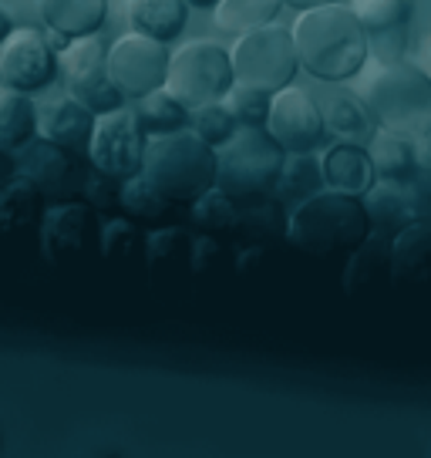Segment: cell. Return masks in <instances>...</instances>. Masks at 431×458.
Here are the masks:
<instances>
[{
	"label": "cell",
	"instance_id": "4dcf8cb0",
	"mask_svg": "<svg viewBox=\"0 0 431 458\" xmlns=\"http://www.w3.org/2000/svg\"><path fill=\"white\" fill-rule=\"evenodd\" d=\"M189 223L199 233H209V236H230V233H236V223H240V202L216 186L189 206Z\"/></svg>",
	"mask_w": 431,
	"mask_h": 458
},
{
	"label": "cell",
	"instance_id": "2e32d148",
	"mask_svg": "<svg viewBox=\"0 0 431 458\" xmlns=\"http://www.w3.org/2000/svg\"><path fill=\"white\" fill-rule=\"evenodd\" d=\"M391 284L401 290H431V216L391 236Z\"/></svg>",
	"mask_w": 431,
	"mask_h": 458
},
{
	"label": "cell",
	"instance_id": "3957f363",
	"mask_svg": "<svg viewBox=\"0 0 431 458\" xmlns=\"http://www.w3.org/2000/svg\"><path fill=\"white\" fill-rule=\"evenodd\" d=\"M142 175L165 199H173L175 206L189 209L199 196L216 189L219 158H216L213 145L202 142L192 129L148 135Z\"/></svg>",
	"mask_w": 431,
	"mask_h": 458
},
{
	"label": "cell",
	"instance_id": "f1b7e54d",
	"mask_svg": "<svg viewBox=\"0 0 431 458\" xmlns=\"http://www.w3.org/2000/svg\"><path fill=\"white\" fill-rule=\"evenodd\" d=\"M145 243H148V229L131 216L118 213L101 223V257L112 263H135V259L145 263Z\"/></svg>",
	"mask_w": 431,
	"mask_h": 458
},
{
	"label": "cell",
	"instance_id": "8992f818",
	"mask_svg": "<svg viewBox=\"0 0 431 458\" xmlns=\"http://www.w3.org/2000/svg\"><path fill=\"white\" fill-rule=\"evenodd\" d=\"M232 72L236 81L249 88H263V91H283L297 81L300 72V57H297V41L290 28H257L249 34H240L232 44Z\"/></svg>",
	"mask_w": 431,
	"mask_h": 458
},
{
	"label": "cell",
	"instance_id": "8fae6325",
	"mask_svg": "<svg viewBox=\"0 0 431 458\" xmlns=\"http://www.w3.org/2000/svg\"><path fill=\"white\" fill-rule=\"evenodd\" d=\"M169 61H173V51L165 44L156 38H145V34H135V30L122 34L108 47V74H112L118 91L131 101L165 88Z\"/></svg>",
	"mask_w": 431,
	"mask_h": 458
},
{
	"label": "cell",
	"instance_id": "b9f144b4",
	"mask_svg": "<svg viewBox=\"0 0 431 458\" xmlns=\"http://www.w3.org/2000/svg\"><path fill=\"white\" fill-rule=\"evenodd\" d=\"M418 158H421V165H425V169H431V131L418 142Z\"/></svg>",
	"mask_w": 431,
	"mask_h": 458
},
{
	"label": "cell",
	"instance_id": "6da1fadb",
	"mask_svg": "<svg viewBox=\"0 0 431 458\" xmlns=\"http://www.w3.org/2000/svg\"><path fill=\"white\" fill-rule=\"evenodd\" d=\"M293 41L300 68L317 81L344 85L358 78L371 57L368 28L347 4H327L314 11H300L293 24Z\"/></svg>",
	"mask_w": 431,
	"mask_h": 458
},
{
	"label": "cell",
	"instance_id": "7a4b0ae2",
	"mask_svg": "<svg viewBox=\"0 0 431 458\" xmlns=\"http://www.w3.org/2000/svg\"><path fill=\"white\" fill-rule=\"evenodd\" d=\"M374 233L368 206L358 196L317 189L287 213V240L310 257H351Z\"/></svg>",
	"mask_w": 431,
	"mask_h": 458
},
{
	"label": "cell",
	"instance_id": "7bdbcfd3",
	"mask_svg": "<svg viewBox=\"0 0 431 458\" xmlns=\"http://www.w3.org/2000/svg\"><path fill=\"white\" fill-rule=\"evenodd\" d=\"M11 30H14V17L7 14L4 7H0V44H4L7 38H11Z\"/></svg>",
	"mask_w": 431,
	"mask_h": 458
},
{
	"label": "cell",
	"instance_id": "ee69618b",
	"mask_svg": "<svg viewBox=\"0 0 431 458\" xmlns=\"http://www.w3.org/2000/svg\"><path fill=\"white\" fill-rule=\"evenodd\" d=\"M192 11H216L219 7V0H186Z\"/></svg>",
	"mask_w": 431,
	"mask_h": 458
},
{
	"label": "cell",
	"instance_id": "4fadbf2b",
	"mask_svg": "<svg viewBox=\"0 0 431 458\" xmlns=\"http://www.w3.org/2000/svg\"><path fill=\"white\" fill-rule=\"evenodd\" d=\"M58 78V47L38 28H14L0 44V85L38 95Z\"/></svg>",
	"mask_w": 431,
	"mask_h": 458
},
{
	"label": "cell",
	"instance_id": "9c48e42d",
	"mask_svg": "<svg viewBox=\"0 0 431 458\" xmlns=\"http://www.w3.org/2000/svg\"><path fill=\"white\" fill-rule=\"evenodd\" d=\"M98 209L85 199L51 202L41 219V253L51 267H72L101 253V219Z\"/></svg>",
	"mask_w": 431,
	"mask_h": 458
},
{
	"label": "cell",
	"instance_id": "1f68e13d",
	"mask_svg": "<svg viewBox=\"0 0 431 458\" xmlns=\"http://www.w3.org/2000/svg\"><path fill=\"white\" fill-rule=\"evenodd\" d=\"M135 114H139V122H142V129L148 131V135H165V131L189 129V114L192 112L175 98L173 91L158 88V91H152V95L139 98Z\"/></svg>",
	"mask_w": 431,
	"mask_h": 458
},
{
	"label": "cell",
	"instance_id": "74e56055",
	"mask_svg": "<svg viewBox=\"0 0 431 458\" xmlns=\"http://www.w3.org/2000/svg\"><path fill=\"white\" fill-rule=\"evenodd\" d=\"M368 44H371V57L377 64L404 61V51H408V28L371 30V34H368Z\"/></svg>",
	"mask_w": 431,
	"mask_h": 458
},
{
	"label": "cell",
	"instance_id": "484cf974",
	"mask_svg": "<svg viewBox=\"0 0 431 458\" xmlns=\"http://www.w3.org/2000/svg\"><path fill=\"white\" fill-rule=\"evenodd\" d=\"M377 280H391V240L388 236H368L364 243L347 257L344 263V290L358 293V290H371Z\"/></svg>",
	"mask_w": 431,
	"mask_h": 458
},
{
	"label": "cell",
	"instance_id": "60d3db41",
	"mask_svg": "<svg viewBox=\"0 0 431 458\" xmlns=\"http://www.w3.org/2000/svg\"><path fill=\"white\" fill-rule=\"evenodd\" d=\"M283 4L300 14V11H314V7H327V4H341V0H283Z\"/></svg>",
	"mask_w": 431,
	"mask_h": 458
},
{
	"label": "cell",
	"instance_id": "cb8c5ba5",
	"mask_svg": "<svg viewBox=\"0 0 431 458\" xmlns=\"http://www.w3.org/2000/svg\"><path fill=\"white\" fill-rule=\"evenodd\" d=\"M38 139V105L30 95L0 85V148L21 152Z\"/></svg>",
	"mask_w": 431,
	"mask_h": 458
},
{
	"label": "cell",
	"instance_id": "5bb4252c",
	"mask_svg": "<svg viewBox=\"0 0 431 458\" xmlns=\"http://www.w3.org/2000/svg\"><path fill=\"white\" fill-rule=\"evenodd\" d=\"M81 158L85 156H78L72 148H61V145L47 142V139L38 135L34 142L21 148L17 169H21V175H28V179L38 182V189H41L47 206H51V202L81 199L88 169H91V162L85 165Z\"/></svg>",
	"mask_w": 431,
	"mask_h": 458
},
{
	"label": "cell",
	"instance_id": "f35d334b",
	"mask_svg": "<svg viewBox=\"0 0 431 458\" xmlns=\"http://www.w3.org/2000/svg\"><path fill=\"white\" fill-rule=\"evenodd\" d=\"M404 186L411 189V196H415V202H418V213L431 216V169L418 165V172L404 182Z\"/></svg>",
	"mask_w": 431,
	"mask_h": 458
},
{
	"label": "cell",
	"instance_id": "d4e9b609",
	"mask_svg": "<svg viewBox=\"0 0 431 458\" xmlns=\"http://www.w3.org/2000/svg\"><path fill=\"white\" fill-rule=\"evenodd\" d=\"M368 152H371L377 179H385V182H408L418 172V165H421L418 142L404 139V135H394V131H385V129L374 131V139L368 142Z\"/></svg>",
	"mask_w": 431,
	"mask_h": 458
},
{
	"label": "cell",
	"instance_id": "ba28073f",
	"mask_svg": "<svg viewBox=\"0 0 431 458\" xmlns=\"http://www.w3.org/2000/svg\"><path fill=\"white\" fill-rule=\"evenodd\" d=\"M58 74L64 81V91L88 105L95 114L115 112L125 105V95L108 74V44L98 34L68 41V47L58 55Z\"/></svg>",
	"mask_w": 431,
	"mask_h": 458
},
{
	"label": "cell",
	"instance_id": "ffe728a7",
	"mask_svg": "<svg viewBox=\"0 0 431 458\" xmlns=\"http://www.w3.org/2000/svg\"><path fill=\"white\" fill-rule=\"evenodd\" d=\"M44 28L61 34V38H88L105 28L108 17V0H34Z\"/></svg>",
	"mask_w": 431,
	"mask_h": 458
},
{
	"label": "cell",
	"instance_id": "8d00e7d4",
	"mask_svg": "<svg viewBox=\"0 0 431 458\" xmlns=\"http://www.w3.org/2000/svg\"><path fill=\"white\" fill-rule=\"evenodd\" d=\"M81 199H85L88 206H95L101 216H115V213H122V182L98 169H88Z\"/></svg>",
	"mask_w": 431,
	"mask_h": 458
},
{
	"label": "cell",
	"instance_id": "9a60e30c",
	"mask_svg": "<svg viewBox=\"0 0 431 458\" xmlns=\"http://www.w3.org/2000/svg\"><path fill=\"white\" fill-rule=\"evenodd\" d=\"M95 118H98V114L91 112L88 105H81L74 95L64 91L58 98H47L44 105H38V135L88 158Z\"/></svg>",
	"mask_w": 431,
	"mask_h": 458
},
{
	"label": "cell",
	"instance_id": "7402d4cb",
	"mask_svg": "<svg viewBox=\"0 0 431 458\" xmlns=\"http://www.w3.org/2000/svg\"><path fill=\"white\" fill-rule=\"evenodd\" d=\"M364 206H368L374 233H381L388 240L401 226L421 219L415 196H411V189L404 186V182H385V179H377L371 192L364 196Z\"/></svg>",
	"mask_w": 431,
	"mask_h": 458
},
{
	"label": "cell",
	"instance_id": "d6986e66",
	"mask_svg": "<svg viewBox=\"0 0 431 458\" xmlns=\"http://www.w3.org/2000/svg\"><path fill=\"white\" fill-rule=\"evenodd\" d=\"M47 199L34 179L17 172L7 186L0 189V240H14L30 229H41Z\"/></svg>",
	"mask_w": 431,
	"mask_h": 458
},
{
	"label": "cell",
	"instance_id": "e0dca14e",
	"mask_svg": "<svg viewBox=\"0 0 431 458\" xmlns=\"http://www.w3.org/2000/svg\"><path fill=\"white\" fill-rule=\"evenodd\" d=\"M320 175H324V186L327 189L344 192V196H358V199H364L374 189V182H377V172H374L368 145L341 142V139L324 148Z\"/></svg>",
	"mask_w": 431,
	"mask_h": 458
},
{
	"label": "cell",
	"instance_id": "52a82bcc",
	"mask_svg": "<svg viewBox=\"0 0 431 458\" xmlns=\"http://www.w3.org/2000/svg\"><path fill=\"white\" fill-rule=\"evenodd\" d=\"M232 85H236L232 55L223 44L189 41L179 51H173L165 91H173L189 112L199 105H209V101H223Z\"/></svg>",
	"mask_w": 431,
	"mask_h": 458
},
{
	"label": "cell",
	"instance_id": "603a6c76",
	"mask_svg": "<svg viewBox=\"0 0 431 458\" xmlns=\"http://www.w3.org/2000/svg\"><path fill=\"white\" fill-rule=\"evenodd\" d=\"M179 209H182V206H175L173 199H165V196L145 179L142 172L122 182V213L131 216V219L142 223V226H148V229L173 226Z\"/></svg>",
	"mask_w": 431,
	"mask_h": 458
},
{
	"label": "cell",
	"instance_id": "ac0fdd59",
	"mask_svg": "<svg viewBox=\"0 0 431 458\" xmlns=\"http://www.w3.org/2000/svg\"><path fill=\"white\" fill-rule=\"evenodd\" d=\"M320 112H324L327 135L341 139V142L368 145L374 139V131H377V122H374L371 108H368V98H360L358 91H351V88H331L320 98Z\"/></svg>",
	"mask_w": 431,
	"mask_h": 458
},
{
	"label": "cell",
	"instance_id": "83f0119b",
	"mask_svg": "<svg viewBox=\"0 0 431 458\" xmlns=\"http://www.w3.org/2000/svg\"><path fill=\"white\" fill-rule=\"evenodd\" d=\"M287 4L283 0H219L216 7V28L223 34H249L257 28H266V24H276V17Z\"/></svg>",
	"mask_w": 431,
	"mask_h": 458
},
{
	"label": "cell",
	"instance_id": "44dd1931",
	"mask_svg": "<svg viewBox=\"0 0 431 458\" xmlns=\"http://www.w3.org/2000/svg\"><path fill=\"white\" fill-rule=\"evenodd\" d=\"M125 17L135 34L156 38L162 44H173L182 38L189 21L186 0H129L125 4Z\"/></svg>",
	"mask_w": 431,
	"mask_h": 458
},
{
	"label": "cell",
	"instance_id": "e575fe53",
	"mask_svg": "<svg viewBox=\"0 0 431 458\" xmlns=\"http://www.w3.org/2000/svg\"><path fill=\"white\" fill-rule=\"evenodd\" d=\"M351 11L371 34V30L408 28L415 14V0H351Z\"/></svg>",
	"mask_w": 431,
	"mask_h": 458
},
{
	"label": "cell",
	"instance_id": "4316f807",
	"mask_svg": "<svg viewBox=\"0 0 431 458\" xmlns=\"http://www.w3.org/2000/svg\"><path fill=\"white\" fill-rule=\"evenodd\" d=\"M192 246L196 236L186 226H156L148 229V243H145V267L148 270H192Z\"/></svg>",
	"mask_w": 431,
	"mask_h": 458
},
{
	"label": "cell",
	"instance_id": "f546056e",
	"mask_svg": "<svg viewBox=\"0 0 431 458\" xmlns=\"http://www.w3.org/2000/svg\"><path fill=\"white\" fill-rule=\"evenodd\" d=\"M236 236H246L249 243H263L270 236H287V213L276 196H257L240 202V223Z\"/></svg>",
	"mask_w": 431,
	"mask_h": 458
},
{
	"label": "cell",
	"instance_id": "7c38bea8",
	"mask_svg": "<svg viewBox=\"0 0 431 458\" xmlns=\"http://www.w3.org/2000/svg\"><path fill=\"white\" fill-rule=\"evenodd\" d=\"M266 131L274 135V142L287 156H314L317 148L331 139L327 125H324L320 101L297 85H290L274 95Z\"/></svg>",
	"mask_w": 431,
	"mask_h": 458
},
{
	"label": "cell",
	"instance_id": "277c9868",
	"mask_svg": "<svg viewBox=\"0 0 431 458\" xmlns=\"http://www.w3.org/2000/svg\"><path fill=\"white\" fill-rule=\"evenodd\" d=\"M368 108L377 129L421 142L431 131V72L415 61L381 64L368 85Z\"/></svg>",
	"mask_w": 431,
	"mask_h": 458
},
{
	"label": "cell",
	"instance_id": "d6a6232c",
	"mask_svg": "<svg viewBox=\"0 0 431 458\" xmlns=\"http://www.w3.org/2000/svg\"><path fill=\"white\" fill-rule=\"evenodd\" d=\"M317 189H324V175H320V158L314 156H287V165L280 172L274 196L280 202H297L314 196Z\"/></svg>",
	"mask_w": 431,
	"mask_h": 458
},
{
	"label": "cell",
	"instance_id": "5b68a950",
	"mask_svg": "<svg viewBox=\"0 0 431 458\" xmlns=\"http://www.w3.org/2000/svg\"><path fill=\"white\" fill-rule=\"evenodd\" d=\"M216 158H219L216 186L230 192L236 202L274 196L280 172L287 165V152L274 142L270 131L246 125H240V131L223 148H216Z\"/></svg>",
	"mask_w": 431,
	"mask_h": 458
},
{
	"label": "cell",
	"instance_id": "836d02e7",
	"mask_svg": "<svg viewBox=\"0 0 431 458\" xmlns=\"http://www.w3.org/2000/svg\"><path fill=\"white\" fill-rule=\"evenodd\" d=\"M189 129L199 135L202 142H209L213 148H223L232 135L240 131V118L232 114V108L223 101H209V105H199L189 114Z\"/></svg>",
	"mask_w": 431,
	"mask_h": 458
},
{
	"label": "cell",
	"instance_id": "d590c367",
	"mask_svg": "<svg viewBox=\"0 0 431 458\" xmlns=\"http://www.w3.org/2000/svg\"><path fill=\"white\" fill-rule=\"evenodd\" d=\"M226 105H230L232 114L240 118V125H246V129H266L274 95L263 91V88H249L236 81V85L230 88V95H226Z\"/></svg>",
	"mask_w": 431,
	"mask_h": 458
},
{
	"label": "cell",
	"instance_id": "ab89813d",
	"mask_svg": "<svg viewBox=\"0 0 431 458\" xmlns=\"http://www.w3.org/2000/svg\"><path fill=\"white\" fill-rule=\"evenodd\" d=\"M17 158H14V152H4V148H0V189L7 186V182H11V179H14L17 175Z\"/></svg>",
	"mask_w": 431,
	"mask_h": 458
},
{
	"label": "cell",
	"instance_id": "30bf717a",
	"mask_svg": "<svg viewBox=\"0 0 431 458\" xmlns=\"http://www.w3.org/2000/svg\"><path fill=\"white\" fill-rule=\"evenodd\" d=\"M145 145H148V131L142 129L135 108L122 105L115 112H105L95 118V131H91V145H88V162H91V169L125 182V179L142 172Z\"/></svg>",
	"mask_w": 431,
	"mask_h": 458
}]
</instances>
